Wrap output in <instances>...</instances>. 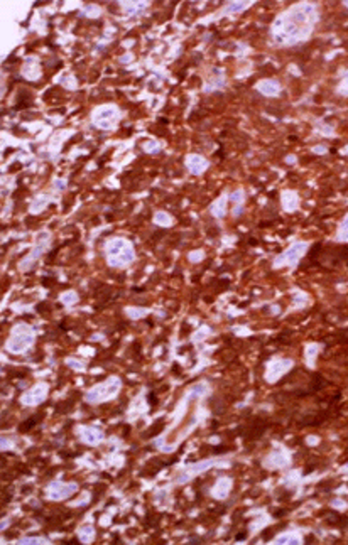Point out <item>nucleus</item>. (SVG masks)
<instances>
[{"mask_svg": "<svg viewBox=\"0 0 348 545\" xmlns=\"http://www.w3.org/2000/svg\"><path fill=\"white\" fill-rule=\"evenodd\" d=\"M347 5H348V2H347Z\"/></svg>", "mask_w": 348, "mask_h": 545, "instance_id": "nucleus-3", "label": "nucleus"}, {"mask_svg": "<svg viewBox=\"0 0 348 545\" xmlns=\"http://www.w3.org/2000/svg\"><path fill=\"white\" fill-rule=\"evenodd\" d=\"M31 344V336H22L20 334V329L14 331V336L10 338V343H9V350L12 351H22L26 350L27 346Z\"/></svg>", "mask_w": 348, "mask_h": 545, "instance_id": "nucleus-2", "label": "nucleus"}, {"mask_svg": "<svg viewBox=\"0 0 348 545\" xmlns=\"http://www.w3.org/2000/svg\"><path fill=\"white\" fill-rule=\"evenodd\" d=\"M118 390V380H110V382H106L103 385H98V387H95L93 390L88 392L87 395V400L88 402H101L105 399H110V397H113Z\"/></svg>", "mask_w": 348, "mask_h": 545, "instance_id": "nucleus-1", "label": "nucleus"}]
</instances>
